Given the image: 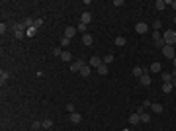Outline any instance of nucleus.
Instances as JSON below:
<instances>
[{
    "instance_id": "1",
    "label": "nucleus",
    "mask_w": 176,
    "mask_h": 131,
    "mask_svg": "<svg viewBox=\"0 0 176 131\" xmlns=\"http://www.w3.org/2000/svg\"><path fill=\"white\" fill-rule=\"evenodd\" d=\"M163 39H165V45H172V47H174L176 45V32L174 30H166Z\"/></svg>"
},
{
    "instance_id": "2",
    "label": "nucleus",
    "mask_w": 176,
    "mask_h": 131,
    "mask_svg": "<svg viewBox=\"0 0 176 131\" xmlns=\"http://www.w3.org/2000/svg\"><path fill=\"white\" fill-rule=\"evenodd\" d=\"M161 51H163V55H165L166 59H170V61L176 57V47H172V45H165Z\"/></svg>"
},
{
    "instance_id": "3",
    "label": "nucleus",
    "mask_w": 176,
    "mask_h": 131,
    "mask_svg": "<svg viewBox=\"0 0 176 131\" xmlns=\"http://www.w3.org/2000/svg\"><path fill=\"white\" fill-rule=\"evenodd\" d=\"M102 63H104V59H100L98 55H92V57H90V61H88V65L92 67V69H98Z\"/></svg>"
},
{
    "instance_id": "4",
    "label": "nucleus",
    "mask_w": 176,
    "mask_h": 131,
    "mask_svg": "<svg viewBox=\"0 0 176 131\" xmlns=\"http://www.w3.org/2000/svg\"><path fill=\"white\" fill-rule=\"evenodd\" d=\"M135 32L141 33V35H143V33H149V26H147L145 22H137L135 24Z\"/></svg>"
},
{
    "instance_id": "5",
    "label": "nucleus",
    "mask_w": 176,
    "mask_h": 131,
    "mask_svg": "<svg viewBox=\"0 0 176 131\" xmlns=\"http://www.w3.org/2000/svg\"><path fill=\"white\" fill-rule=\"evenodd\" d=\"M82 65H84V61H80V59H78V61H73V63H71V71H73V73H80Z\"/></svg>"
},
{
    "instance_id": "6",
    "label": "nucleus",
    "mask_w": 176,
    "mask_h": 131,
    "mask_svg": "<svg viewBox=\"0 0 176 131\" xmlns=\"http://www.w3.org/2000/svg\"><path fill=\"white\" fill-rule=\"evenodd\" d=\"M90 71H92V67L84 63V65H82V69H80V77H82V78H88V77H90Z\"/></svg>"
},
{
    "instance_id": "7",
    "label": "nucleus",
    "mask_w": 176,
    "mask_h": 131,
    "mask_svg": "<svg viewBox=\"0 0 176 131\" xmlns=\"http://www.w3.org/2000/svg\"><path fill=\"white\" fill-rule=\"evenodd\" d=\"M78 30L77 28H73V26H67V30H65V37H69V39H73L75 37V33H77Z\"/></svg>"
},
{
    "instance_id": "8",
    "label": "nucleus",
    "mask_w": 176,
    "mask_h": 131,
    "mask_svg": "<svg viewBox=\"0 0 176 131\" xmlns=\"http://www.w3.org/2000/svg\"><path fill=\"white\" fill-rule=\"evenodd\" d=\"M92 22V14H90V12H82V16H80V24H90Z\"/></svg>"
},
{
    "instance_id": "9",
    "label": "nucleus",
    "mask_w": 176,
    "mask_h": 131,
    "mask_svg": "<svg viewBox=\"0 0 176 131\" xmlns=\"http://www.w3.org/2000/svg\"><path fill=\"white\" fill-rule=\"evenodd\" d=\"M139 82H141L143 86H151V75H149V73H143V77L139 78Z\"/></svg>"
},
{
    "instance_id": "10",
    "label": "nucleus",
    "mask_w": 176,
    "mask_h": 131,
    "mask_svg": "<svg viewBox=\"0 0 176 131\" xmlns=\"http://www.w3.org/2000/svg\"><path fill=\"white\" fill-rule=\"evenodd\" d=\"M129 123H131V125H137V123H141V116H139L137 112H135V114H131V116H129Z\"/></svg>"
},
{
    "instance_id": "11",
    "label": "nucleus",
    "mask_w": 176,
    "mask_h": 131,
    "mask_svg": "<svg viewBox=\"0 0 176 131\" xmlns=\"http://www.w3.org/2000/svg\"><path fill=\"white\" fill-rule=\"evenodd\" d=\"M161 80H163V84H168L172 80V73H161Z\"/></svg>"
},
{
    "instance_id": "12",
    "label": "nucleus",
    "mask_w": 176,
    "mask_h": 131,
    "mask_svg": "<svg viewBox=\"0 0 176 131\" xmlns=\"http://www.w3.org/2000/svg\"><path fill=\"white\" fill-rule=\"evenodd\" d=\"M151 110H153V114H163V112H165V106H163V104H157V102H155L153 106H151Z\"/></svg>"
},
{
    "instance_id": "13",
    "label": "nucleus",
    "mask_w": 176,
    "mask_h": 131,
    "mask_svg": "<svg viewBox=\"0 0 176 131\" xmlns=\"http://www.w3.org/2000/svg\"><path fill=\"white\" fill-rule=\"evenodd\" d=\"M61 61H65V63H73V55L69 53V51H63V55H61Z\"/></svg>"
},
{
    "instance_id": "14",
    "label": "nucleus",
    "mask_w": 176,
    "mask_h": 131,
    "mask_svg": "<svg viewBox=\"0 0 176 131\" xmlns=\"http://www.w3.org/2000/svg\"><path fill=\"white\" fill-rule=\"evenodd\" d=\"M149 71H151V73H161L163 67H161V63H153V65L149 67Z\"/></svg>"
},
{
    "instance_id": "15",
    "label": "nucleus",
    "mask_w": 176,
    "mask_h": 131,
    "mask_svg": "<svg viewBox=\"0 0 176 131\" xmlns=\"http://www.w3.org/2000/svg\"><path fill=\"white\" fill-rule=\"evenodd\" d=\"M71 121H73V123H80V121H82V116L75 112V114H71Z\"/></svg>"
},
{
    "instance_id": "16",
    "label": "nucleus",
    "mask_w": 176,
    "mask_h": 131,
    "mask_svg": "<svg viewBox=\"0 0 176 131\" xmlns=\"http://www.w3.org/2000/svg\"><path fill=\"white\" fill-rule=\"evenodd\" d=\"M82 43L84 45H92V35H90V33H84V35H82Z\"/></svg>"
},
{
    "instance_id": "17",
    "label": "nucleus",
    "mask_w": 176,
    "mask_h": 131,
    "mask_svg": "<svg viewBox=\"0 0 176 131\" xmlns=\"http://www.w3.org/2000/svg\"><path fill=\"white\" fill-rule=\"evenodd\" d=\"M155 8H157V10H165L166 2H165V0H157V2H155Z\"/></svg>"
},
{
    "instance_id": "18",
    "label": "nucleus",
    "mask_w": 176,
    "mask_h": 131,
    "mask_svg": "<svg viewBox=\"0 0 176 131\" xmlns=\"http://www.w3.org/2000/svg\"><path fill=\"white\" fill-rule=\"evenodd\" d=\"M51 55H53V57H59V59H61V55H63V47H53Z\"/></svg>"
},
{
    "instance_id": "19",
    "label": "nucleus",
    "mask_w": 176,
    "mask_h": 131,
    "mask_svg": "<svg viewBox=\"0 0 176 131\" xmlns=\"http://www.w3.org/2000/svg\"><path fill=\"white\" fill-rule=\"evenodd\" d=\"M133 75L137 78H141L143 77V69H141V67H133Z\"/></svg>"
},
{
    "instance_id": "20",
    "label": "nucleus",
    "mask_w": 176,
    "mask_h": 131,
    "mask_svg": "<svg viewBox=\"0 0 176 131\" xmlns=\"http://www.w3.org/2000/svg\"><path fill=\"white\" fill-rule=\"evenodd\" d=\"M139 116H141V123H149V121H151V116H149L147 112H143V114H139Z\"/></svg>"
},
{
    "instance_id": "21",
    "label": "nucleus",
    "mask_w": 176,
    "mask_h": 131,
    "mask_svg": "<svg viewBox=\"0 0 176 131\" xmlns=\"http://www.w3.org/2000/svg\"><path fill=\"white\" fill-rule=\"evenodd\" d=\"M172 84H170V82H168V84H163V92H165V94H170V92H172Z\"/></svg>"
},
{
    "instance_id": "22",
    "label": "nucleus",
    "mask_w": 176,
    "mask_h": 131,
    "mask_svg": "<svg viewBox=\"0 0 176 131\" xmlns=\"http://www.w3.org/2000/svg\"><path fill=\"white\" fill-rule=\"evenodd\" d=\"M8 77H10V75H8L6 71H2V73H0V84H4V82L8 80Z\"/></svg>"
},
{
    "instance_id": "23",
    "label": "nucleus",
    "mask_w": 176,
    "mask_h": 131,
    "mask_svg": "<svg viewBox=\"0 0 176 131\" xmlns=\"http://www.w3.org/2000/svg\"><path fill=\"white\" fill-rule=\"evenodd\" d=\"M98 73H100V75H108V65H104V63H102V65L98 67Z\"/></svg>"
},
{
    "instance_id": "24",
    "label": "nucleus",
    "mask_w": 176,
    "mask_h": 131,
    "mask_svg": "<svg viewBox=\"0 0 176 131\" xmlns=\"http://www.w3.org/2000/svg\"><path fill=\"white\" fill-rule=\"evenodd\" d=\"M41 125H43V129H51L53 121H51V120H43V121H41Z\"/></svg>"
},
{
    "instance_id": "25",
    "label": "nucleus",
    "mask_w": 176,
    "mask_h": 131,
    "mask_svg": "<svg viewBox=\"0 0 176 131\" xmlns=\"http://www.w3.org/2000/svg\"><path fill=\"white\" fill-rule=\"evenodd\" d=\"M69 45H71V39H69V37H63V39H61V45H59V47H63V49H65V47H69Z\"/></svg>"
},
{
    "instance_id": "26",
    "label": "nucleus",
    "mask_w": 176,
    "mask_h": 131,
    "mask_svg": "<svg viewBox=\"0 0 176 131\" xmlns=\"http://www.w3.org/2000/svg\"><path fill=\"white\" fill-rule=\"evenodd\" d=\"M116 45H118V47H123V45H125V37H116Z\"/></svg>"
},
{
    "instance_id": "27",
    "label": "nucleus",
    "mask_w": 176,
    "mask_h": 131,
    "mask_svg": "<svg viewBox=\"0 0 176 131\" xmlns=\"http://www.w3.org/2000/svg\"><path fill=\"white\" fill-rule=\"evenodd\" d=\"M110 63H114V55H106V57H104V65H110Z\"/></svg>"
},
{
    "instance_id": "28",
    "label": "nucleus",
    "mask_w": 176,
    "mask_h": 131,
    "mask_svg": "<svg viewBox=\"0 0 176 131\" xmlns=\"http://www.w3.org/2000/svg\"><path fill=\"white\" fill-rule=\"evenodd\" d=\"M153 43H155V47H161V49H163V47H165V39H163V37H161V39H155Z\"/></svg>"
},
{
    "instance_id": "29",
    "label": "nucleus",
    "mask_w": 176,
    "mask_h": 131,
    "mask_svg": "<svg viewBox=\"0 0 176 131\" xmlns=\"http://www.w3.org/2000/svg\"><path fill=\"white\" fill-rule=\"evenodd\" d=\"M43 125H41V121H33L32 123V131H37V129H41Z\"/></svg>"
},
{
    "instance_id": "30",
    "label": "nucleus",
    "mask_w": 176,
    "mask_h": 131,
    "mask_svg": "<svg viewBox=\"0 0 176 131\" xmlns=\"http://www.w3.org/2000/svg\"><path fill=\"white\" fill-rule=\"evenodd\" d=\"M77 30H78L80 33H82V35H84V33H88V32H86V24H78V28H77Z\"/></svg>"
},
{
    "instance_id": "31",
    "label": "nucleus",
    "mask_w": 176,
    "mask_h": 131,
    "mask_svg": "<svg viewBox=\"0 0 176 131\" xmlns=\"http://www.w3.org/2000/svg\"><path fill=\"white\" fill-rule=\"evenodd\" d=\"M35 33H37V28H28L26 35H30V37H32V35H35Z\"/></svg>"
},
{
    "instance_id": "32",
    "label": "nucleus",
    "mask_w": 176,
    "mask_h": 131,
    "mask_svg": "<svg viewBox=\"0 0 176 131\" xmlns=\"http://www.w3.org/2000/svg\"><path fill=\"white\" fill-rule=\"evenodd\" d=\"M67 112H69V114H75V104H73V102L67 104Z\"/></svg>"
},
{
    "instance_id": "33",
    "label": "nucleus",
    "mask_w": 176,
    "mask_h": 131,
    "mask_svg": "<svg viewBox=\"0 0 176 131\" xmlns=\"http://www.w3.org/2000/svg\"><path fill=\"white\" fill-rule=\"evenodd\" d=\"M41 26H43V20H41V18L33 20V28H41Z\"/></svg>"
},
{
    "instance_id": "34",
    "label": "nucleus",
    "mask_w": 176,
    "mask_h": 131,
    "mask_svg": "<svg viewBox=\"0 0 176 131\" xmlns=\"http://www.w3.org/2000/svg\"><path fill=\"white\" fill-rule=\"evenodd\" d=\"M151 106H153V102H149V100H145V102H143V110H149Z\"/></svg>"
},
{
    "instance_id": "35",
    "label": "nucleus",
    "mask_w": 176,
    "mask_h": 131,
    "mask_svg": "<svg viewBox=\"0 0 176 131\" xmlns=\"http://www.w3.org/2000/svg\"><path fill=\"white\" fill-rule=\"evenodd\" d=\"M161 26H163V22H155L153 24V30H155V32H159V30H161Z\"/></svg>"
},
{
    "instance_id": "36",
    "label": "nucleus",
    "mask_w": 176,
    "mask_h": 131,
    "mask_svg": "<svg viewBox=\"0 0 176 131\" xmlns=\"http://www.w3.org/2000/svg\"><path fill=\"white\" fill-rule=\"evenodd\" d=\"M0 33H2V35H4V33H6V24H4V22L0 24Z\"/></svg>"
},
{
    "instance_id": "37",
    "label": "nucleus",
    "mask_w": 176,
    "mask_h": 131,
    "mask_svg": "<svg viewBox=\"0 0 176 131\" xmlns=\"http://www.w3.org/2000/svg\"><path fill=\"white\" fill-rule=\"evenodd\" d=\"M155 39H161V33H159V32H153V41H155Z\"/></svg>"
},
{
    "instance_id": "38",
    "label": "nucleus",
    "mask_w": 176,
    "mask_h": 131,
    "mask_svg": "<svg viewBox=\"0 0 176 131\" xmlns=\"http://www.w3.org/2000/svg\"><path fill=\"white\" fill-rule=\"evenodd\" d=\"M170 84H172V86H176V78L172 77V80H170Z\"/></svg>"
},
{
    "instance_id": "39",
    "label": "nucleus",
    "mask_w": 176,
    "mask_h": 131,
    "mask_svg": "<svg viewBox=\"0 0 176 131\" xmlns=\"http://www.w3.org/2000/svg\"><path fill=\"white\" fill-rule=\"evenodd\" d=\"M170 6H172V8L176 10V0H172V4H170Z\"/></svg>"
},
{
    "instance_id": "40",
    "label": "nucleus",
    "mask_w": 176,
    "mask_h": 131,
    "mask_svg": "<svg viewBox=\"0 0 176 131\" xmlns=\"http://www.w3.org/2000/svg\"><path fill=\"white\" fill-rule=\"evenodd\" d=\"M172 77H174V78H176V69H174V71H172Z\"/></svg>"
},
{
    "instance_id": "41",
    "label": "nucleus",
    "mask_w": 176,
    "mask_h": 131,
    "mask_svg": "<svg viewBox=\"0 0 176 131\" xmlns=\"http://www.w3.org/2000/svg\"><path fill=\"white\" fill-rule=\"evenodd\" d=\"M172 63H174V69H176V57H174V59H172Z\"/></svg>"
},
{
    "instance_id": "42",
    "label": "nucleus",
    "mask_w": 176,
    "mask_h": 131,
    "mask_svg": "<svg viewBox=\"0 0 176 131\" xmlns=\"http://www.w3.org/2000/svg\"><path fill=\"white\" fill-rule=\"evenodd\" d=\"M172 22H174V24H176V16H174V20H172Z\"/></svg>"
},
{
    "instance_id": "43",
    "label": "nucleus",
    "mask_w": 176,
    "mask_h": 131,
    "mask_svg": "<svg viewBox=\"0 0 176 131\" xmlns=\"http://www.w3.org/2000/svg\"><path fill=\"white\" fill-rule=\"evenodd\" d=\"M123 131H129V129H123Z\"/></svg>"
}]
</instances>
